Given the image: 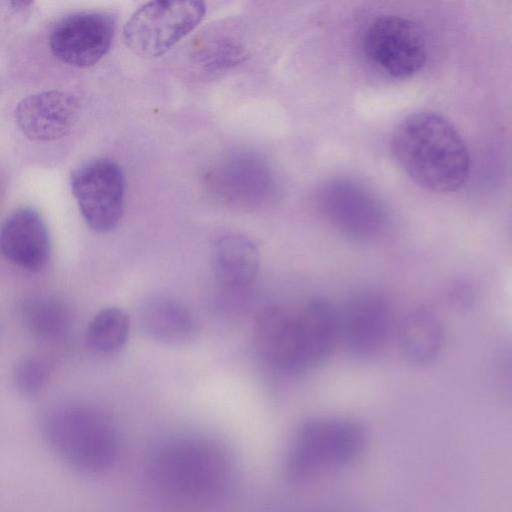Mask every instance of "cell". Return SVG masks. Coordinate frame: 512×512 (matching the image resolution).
<instances>
[{"mask_svg": "<svg viewBox=\"0 0 512 512\" xmlns=\"http://www.w3.org/2000/svg\"><path fill=\"white\" fill-rule=\"evenodd\" d=\"M296 372L322 363L340 337V313L323 297L309 300L294 315Z\"/></svg>", "mask_w": 512, "mask_h": 512, "instance_id": "cell-15", "label": "cell"}, {"mask_svg": "<svg viewBox=\"0 0 512 512\" xmlns=\"http://www.w3.org/2000/svg\"><path fill=\"white\" fill-rule=\"evenodd\" d=\"M445 343V330L440 319L431 311L419 308L411 311L398 331V345L403 357L415 365L433 362Z\"/></svg>", "mask_w": 512, "mask_h": 512, "instance_id": "cell-18", "label": "cell"}, {"mask_svg": "<svg viewBox=\"0 0 512 512\" xmlns=\"http://www.w3.org/2000/svg\"><path fill=\"white\" fill-rule=\"evenodd\" d=\"M79 108L78 98L72 92L45 90L21 99L15 107L14 119L31 141H54L70 132Z\"/></svg>", "mask_w": 512, "mask_h": 512, "instance_id": "cell-13", "label": "cell"}, {"mask_svg": "<svg viewBox=\"0 0 512 512\" xmlns=\"http://www.w3.org/2000/svg\"><path fill=\"white\" fill-rule=\"evenodd\" d=\"M139 324L149 338L167 345L188 343L197 332L190 311L166 296H153L143 302L139 309Z\"/></svg>", "mask_w": 512, "mask_h": 512, "instance_id": "cell-17", "label": "cell"}, {"mask_svg": "<svg viewBox=\"0 0 512 512\" xmlns=\"http://www.w3.org/2000/svg\"><path fill=\"white\" fill-rule=\"evenodd\" d=\"M257 354L277 369L295 372L294 315L270 306L257 315L253 327Z\"/></svg>", "mask_w": 512, "mask_h": 512, "instance_id": "cell-16", "label": "cell"}, {"mask_svg": "<svg viewBox=\"0 0 512 512\" xmlns=\"http://www.w3.org/2000/svg\"><path fill=\"white\" fill-rule=\"evenodd\" d=\"M211 261L223 308L230 312L246 309L259 271L256 244L242 234H224L213 243Z\"/></svg>", "mask_w": 512, "mask_h": 512, "instance_id": "cell-10", "label": "cell"}, {"mask_svg": "<svg viewBox=\"0 0 512 512\" xmlns=\"http://www.w3.org/2000/svg\"><path fill=\"white\" fill-rule=\"evenodd\" d=\"M391 328V312L387 300L377 292L354 295L340 313V336L349 352L367 358L377 354L386 344Z\"/></svg>", "mask_w": 512, "mask_h": 512, "instance_id": "cell-12", "label": "cell"}, {"mask_svg": "<svg viewBox=\"0 0 512 512\" xmlns=\"http://www.w3.org/2000/svg\"><path fill=\"white\" fill-rule=\"evenodd\" d=\"M0 247L3 256L19 269L43 270L50 260L51 239L41 214L29 206L14 209L1 226Z\"/></svg>", "mask_w": 512, "mask_h": 512, "instance_id": "cell-14", "label": "cell"}, {"mask_svg": "<svg viewBox=\"0 0 512 512\" xmlns=\"http://www.w3.org/2000/svg\"><path fill=\"white\" fill-rule=\"evenodd\" d=\"M18 312L24 329L38 340L56 341L67 330L68 310L63 302L54 296L29 295L20 302Z\"/></svg>", "mask_w": 512, "mask_h": 512, "instance_id": "cell-19", "label": "cell"}, {"mask_svg": "<svg viewBox=\"0 0 512 512\" xmlns=\"http://www.w3.org/2000/svg\"><path fill=\"white\" fill-rule=\"evenodd\" d=\"M367 57L393 78L411 77L424 66L427 46L421 29L398 15H382L364 34Z\"/></svg>", "mask_w": 512, "mask_h": 512, "instance_id": "cell-8", "label": "cell"}, {"mask_svg": "<svg viewBox=\"0 0 512 512\" xmlns=\"http://www.w3.org/2000/svg\"><path fill=\"white\" fill-rule=\"evenodd\" d=\"M40 431L49 449L85 475L109 471L121 455L120 431L112 418L92 406L68 404L49 410Z\"/></svg>", "mask_w": 512, "mask_h": 512, "instance_id": "cell-3", "label": "cell"}, {"mask_svg": "<svg viewBox=\"0 0 512 512\" xmlns=\"http://www.w3.org/2000/svg\"><path fill=\"white\" fill-rule=\"evenodd\" d=\"M366 434L357 421L342 417L317 418L304 423L287 454L286 471L295 480L341 468L363 451Z\"/></svg>", "mask_w": 512, "mask_h": 512, "instance_id": "cell-4", "label": "cell"}, {"mask_svg": "<svg viewBox=\"0 0 512 512\" xmlns=\"http://www.w3.org/2000/svg\"><path fill=\"white\" fill-rule=\"evenodd\" d=\"M116 22L111 14L78 11L59 18L49 33V47L60 61L75 67H89L110 50Z\"/></svg>", "mask_w": 512, "mask_h": 512, "instance_id": "cell-9", "label": "cell"}, {"mask_svg": "<svg viewBox=\"0 0 512 512\" xmlns=\"http://www.w3.org/2000/svg\"><path fill=\"white\" fill-rule=\"evenodd\" d=\"M130 326V318L123 309L103 308L92 317L86 328V346L97 354H114L126 344Z\"/></svg>", "mask_w": 512, "mask_h": 512, "instance_id": "cell-20", "label": "cell"}, {"mask_svg": "<svg viewBox=\"0 0 512 512\" xmlns=\"http://www.w3.org/2000/svg\"><path fill=\"white\" fill-rule=\"evenodd\" d=\"M70 187L82 218L93 231L107 233L118 226L126 189L118 163L105 157L84 162L71 173Z\"/></svg>", "mask_w": 512, "mask_h": 512, "instance_id": "cell-7", "label": "cell"}, {"mask_svg": "<svg viewBox=\"0 0 512 512\" xmlns=\"http://www.w3.org/2000/svg\"><path fill=\"white\" fill-rule=\"evenodd\" d=\"M145 471L154 494L186 512L202 511L220 502L233 479L232 460L225 448L196 434L160 440L147 457Z\"/></svg>", "mask_w": 512, "mask_h": 512, "instance_id": "cell-1", "label": "cell"}, {"mask_svg": "<svg viewBox=\"0 0 512 512\" xmlns=\"http://www.w3.org/2000/svg\"><path fill=\"white\" fill-rule=\"evenodd\" d=\"M208 186L219 200L243 208L261 207L276 192L271 169L250 153H236L222 159L210 171Z\"/></svg>", "mask_w": 512, "mask_h": 512, "instance_id": "cell-11", "label": "cell"}, {"mask_svg": "<svg viewBox=\"0 0 512 512\" xmlns=\"http://www.w3.org/2000/svg\"><path fill=\"white\" fill-rule=\"evenodd\" d=\"M49 377L47 364L37 357L20 360L13 370L16 389L24 396H35L45 387Z\"/></svg>", "mask_w": 512, "mask_h": 512, "instance_id": "cell-21", "label": "cell"}, {"mask_svg": "<svg viewBox=\"0 0 512 512\" xmlns=\"http://www.w3.org/2000/svg\"><path fill=\"white\" fill-rule=\"evenodd\" d=\"M9 4L15 10H20V9L26 8L27 6L31 5L32 2L31 1H12Z\"/></svg>", "mask_w": 512, "mask_h": 512, "instance_id": "cell-22", "label": "cell"}, {"mask_svg": "<svg viewBox=\"0 0 512 512\" xmlns=\"http://www.w3.org/2000/svg\"><path fill=\"white\" fill-rule=\"evenodd\" d=\"M323 218L340 234L357 242H372L387 230L389 215L384 204L360 184L331 180L316 194Z\"/></svg>", "mask_w": 512, "mask_h": 512, "instance_id": "cell-6", "label": "cell"}, {"mask_svg": "<svg viewBox=\"0 0 512 512\" xmlns=\"http://www.w3.org/2000/svg\"><path fill=\"white\" fill-rule=\"evenodd\" d=\"M202 1H149L123 27V40L136 55L155 58L186 37L205 15Z\"/></svg>", "mask_w": 512, "mask_h": 512, "instance_id": "cell-5", "label": "cell"}, {"mask_svg": "<svg viewBox=\"0 0 512 512\" xmlns=\"http://www.w3.org/2000/svg\"><path fill=\"white\" fill-rule=\"evenodd\" d=\"M392 153L419 186L438 193L453 192L467 181L470 157L461 135L443 116L420 111L394 129Z\"/></svg>", "mask_w": 512, "mask_h": 512, "instance_id": "cell-2", "label": "cell"}]
</instances>
